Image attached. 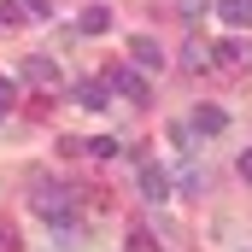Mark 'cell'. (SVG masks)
<instances>
[{"label":"cell","mask_w":252,"mask_h":252,"mask_svg":"<svg viewBox=\"0 0 252 252\" xmlns=\"http://www.w3.org/2000/svg\"><path fill=\"white\" fill-rule=\"evenodd\" d=\"M30 205H35L47 223H59V217H70V188H64V182H35Z\"/></svg>","instance_id":"1"},{"label":"cell","mask_w":252,"mask_h":252,"mask_svg":"<svg viewBox=\"0 0 252 252\" xmlns=\"http://www.w3.org/2000/svg\"><path fill=\"white\" fill-rule=\"evenodd\" d=\"M188 129L193 135H223V129H229V112H223V106H193Z\"/></svg>","instance_id":"2"},{"label":"cell","mask_w":252,"mask_h":252,"mask_svg":"<svg viewBox=\"0 0 252 252\" xmlns=\"http://www.w3.org/2000/svg\"><path fill=\"white\" fill-rule=\"evenodd\" d=\"M112 88H118V94H129V100H141V106H147V70H141V64H124V70L112 76Z\"/></svg>","instance_id":"3"},{"label":"cell","mask_w":252,"mask_h":252,"mask_svg":"<svg viewBox=\"0 0 252 252\" xmlns=\"http://www.w3.org/2000/svg\"><path fill=\"white\" fill-rule=\"evenodd\" d=\"M24 82H41V88H53V82H59V59H47V53H30V59H24Z\"/></svg>","instance_id":"4"},{"label":"cell","mask_w":252,"mask_h":252,"mask_svg":"<svg viewBox=\"0 0 252 252\" xmlns=\"http://www.w3.org/2000/svg\"><path fill=\"white\" fill-rule=\"evenodd\" d=\"M217 18L229 30H252V0H217Z\"/></svg>","instance_id":"5"},{"label":"cell","mask_w":252,"mask_h":252,"mask_svg":"<svg viewBox=\"0 0 252 252\" xmlns=\"http://www.w3.org/2000/svg\"><path fill=\"white\" fill-rule=\"evenodd\" d=\"M106 100H112V82H106V76H100V82H76V106H88V112H100Z\"/></svg>","instance_id":"6"},{"label":"cell","mask_w":252,"mask_h":252,"mask_svg":"<svg viewBox=\"0 0 252 252\" xmlns=\"http://www.w3.org/2000/svg\"><path fill=\"white\" fill-rule=\"evenodd\" d=\"M164 193H170L164 170H158V164H141V199H164Z\"/></svg>","instance_id":"7"},{"label":"cell","mask_w":252,"mask_h":252,"mask_svg":"<svg viewBox=\"0 0 252 252\" xmlns=\"http://www.w3.org/2000/svg\"><path fill=\"white\" fill-rule=\"evenodd\" d=\"M76 30H82V35H106V30H112V12H106V6H88V12L76 18Z\"/></svg>","instance_id":"8"},{"label":"cell","mask_w":252,"mask_h":252,"mask_svg":"<svg viewBox=\"0 0 252 252\" xmlns=\"http://www.w3.org/2000/svg\"><path fill=\"white\" fill-rule=\"evenodd\" d=\"M129 47H135V64H141V70H147V76H153V70H158V64H164V53H158V47H153V41H147V35H135V41H129Z\"/></svg>","instance_id":"9"},{"label":"cell","mask_w":252,"mask_h":252,"mask_svg":"<svg viewBox=\"0 0 252 252\" xmlns=\"http://www.w3.org/2000/svg\"><path fill=\"white\" fill-rule=\"evenodd\" d=\"M205 64H217V53H205V41H188L182 47V70H205Z\"/></svg>","instance_id":"10"},{"label":"cell","mask_w":252,"mask_h":252,"mask_svg":"<svg viewBox=\"0 0 252 252\" xmlns=\"http://www.w3.org/2000/svg\"><path fill=\"white\" fill-rule=\"evenodd\" d=\"M247 59H252L247 41H217V64H247Z\"/></svg>","instance_id":"11"},{"label":"cell","mask_w":252,"mask_h":252,"mask_svg":"<svg viewBox=\"0 0 252 252\" xmlns=\"http://www.w3.org/2000/svg\"><path fill=\"white\" fill-rule=\"evenodd\" d=\"M82 153H94V158H118V141H112V135H94V141H82Z\"/></svg>","instance_id":"12"},{"label":"cell","mask_w":252,"mask_h":252,"mask_svg":"<svg viewBox=\"0 0 252 252\" xmlns=\"http://www.w3.org/2000/svg\"><path fill=\"white\" fill-rule=\"evenodd\" d=\"M176 188H182V193H199V170H193V164L176 170Z\"/></svg>","instance_id":"13"},{"label":"cell","mask_w":252,"mask_h":252,"mask_svg":"<svg viewBox=\"0 0 252 252\" xmlns=\"http://www.w3.org/2000/svg\"><path fill=\"white\" fill-rule=\"evenodd\" d=\"M129 252H158V241H153L147 229H135V235H129Z\"/></svg>","instance_id":"14"},{"label":"cell","mask_w":252,"mask_h":252,"mask_svg":"<svg viewBox=\"0 0 252 252\" xmlns=\"http://www.w3.org/2000/svg\"><path fill=\"white\" fill-rule=\"evenodd\" d=\"M205 6H211V0H176V12H182L188 24H193V18H199V12H205Z\"/></svg>","instance_id":"15"},{"label":"cell","mask_w":252,"mask_h":252,"mask_svg":"<svg viewBox=\"0 0 252 252\" xmlns=\"http://www.w3.org/2000/svg\"><path fill=\"white\" fill-rule=\"evenodd\" d=\"M24 12H30V6H0V24L12 30V24H24Z\"/></svg>","instance_id":"16"},{"label":"cell","mask_w":252,"mask_h":252,"mask_svg":"<svg viewBox=\"0 0 252 252\" xmlns=\"http://www.w3.org/2000/svg\"><path fill=\"white\" fill-rule=\"evenodd\" d=\"M12 100H18V82H12V76H0V112H6Z\"/></svg>","instance_id":"17"},{"label":"cell","mask_w":252,"mask_h":252,"mask_svg":"<svg viewBox=\"0 0 252 252\" xmlns=\"http://www.w3.org/2000/svg\"><path fill=\"white\" fill-rule=\"evenodd\" d=\"M30 6V18H53V0H24Z\"/></svg>","instance_id":"18"},{"label":"cell","mask_w":252,"mask_h":252,"mask_svg":"<svg viewBox=\"0 0 252 252\" xmlns=\"http://www.w3.org/2000/svg\"><path fill=\"white\" fill-rule=\"evenodd\" d=\"M0 252H18V235L12 229H0Z\"/></svg>","instance_id":"19"},{"label":"cell","mask_w":252,"mask_h":252,"mask_svg":"<svg viewBox=\"0 0 252 252\" xmlns=\"http://www.w3.org/2000/svg\"><path fill=\"white\" fill-rule=\"evenodd\" d=\"M241 176H247V182H252V153H241Z\"/></svg>","instance_id":"20"}]
</instances>
